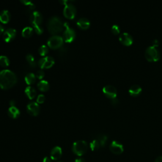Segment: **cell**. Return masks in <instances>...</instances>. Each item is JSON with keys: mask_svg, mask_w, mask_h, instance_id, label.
Returning <instances> with one entry per match:
<instances>
[{"mask_svg": "<svg viewBox=\"0 0 162 162\" xmlns=\"http://www.w3.org/2000/svg\"><path fill=\"white\" fill-rule=\"evenodd\" d=\"M119 40L125 46H130L133 43V38L132 35L127 33L123 32L119 35Z\"/></svg>", "mask_w": 162, "mask_h": 162, "instance_id": "13", "label": "cell"}, {"mask_svg": "<svg viewBox=\"0 0 162 162\" xmlns=\"http://www.w3.org/2000/svg\"><path fill=\"white\" fill-rule=\"evenodd\" d=\"M101 147V145L100 144V142L98 141V139H94L91 143H90V148L91 149L92 151H95L98 150Z\"/></svg>", "mask_w": 162, "mask_h": 162, "instance_id": "26", "label": "cell"}, {"mask_svg": "<svg viewBox=\"0 0 162 162\" xmlns=\"http://www.w3.org/2000/svg\"><path fill=\"white\" fill-rule=\"evenodd\" d=\"M39 79H41L44 77V72L43 70H38L36 73V75H35Z\"/></svg>", "mask_w": 162, "mask_h": 162, "instance_id": "32", "label": "cell"}, {"mask_svg": "<svg viewBox=\"0 0 162 162\" xmlns=\"http://www.w3.org/2000/svg\"><path fill=\"white\" fill-rule=\"evenodd\" d=\"M32 33H33V29L31 27H29V26L24 28L22 32V35L25 38H29L31 36Z\"/></svg>", "mask_w": 162, "mask_h": 162, "instance_id": "23", "label": "cell"}, {"mask_svg": "<svg viewBox=\"0 0 162 162\" xmlns=\"http://www.w3.org/2000/svg\"><path fill=\"white\" fill-rule=\"evenodd\" d=\"M55 63V60L51 57H45L39 60L38 65L41 68H48L51 67Z\"/></svg>", "mask_w": 162, "mask_h": 162, "instance_id": "10", "label": "cell"}, {"mask_svg": "<svg viewBox=\"0 0 162 162\" xmlns=\"http://www.w3.org/2000/svg\"><path fill=\"white\" fill-rule=\"evenodd\" d=\"M10 19V13L8 10H4L0 13V21L3 24H7Z\"/></svg>", "mask_w": 162, "mask_h": 162, "instance_id": "19", "label": "cell"}, {"mask_svg": "<svg viewBox=\"0 0 162 162\" xmlns=\"http://www.w3.org/2000/svg\"><path fill=\"white\" fill-rule=\"evenodd\" d=\"M75 162H86L84 159L83 158H77L75 161Z\"/></svg>", "mask_w": 162, "mask_h": 162, "instance_id": "37", "label": "cell"}, {"mask_svg": "<svg viewBox=\"0 0 162 162\" xmlns=\"http://www.w3.org/2000/svg\"><path fill=\"white\" fill-rule=\"evenodd\" d=\"M38 87L41 91H46L49 89V83L47 81L41 80L38 84Z\"/></svg>", "mask_w": 162, "mask_h": 162, "instance_id": "21", "label": "cell"}, {"mask_svg": "<svg viewBox=\"0 0 162 162\" xmlns=\"http://www.w3.org/2000/svg\"><path fill=\"white\" fill-rule=\"evenodd\" d=\"M21 2L22 3H24L25 5L28 6L30 9H34L35 8L34 4L30 1H27V0H23V1H22V0H21Z\"/></svg>", "mask_w": 162, "mask_h": 162, "instance_id": "30", "label": "cell"}, {"mask_svg": "<svg viewBox=\"0 0 162 162\" xmlns=\"http://www.w3.org/2000/svg\"><path fill=\"white\" fill-rule=\"evenodd\" d=\"M10 105H11V106H15V101L12 100V101H10Z\"/></svg>", "mask_w": 162, "mask_h": 162, "instance_id": "40", "label": "cell"}, {"mask_svg": "<svg viewBox=\"0 0 162 162\" xmlns=\"http://www.w3.org/2000/svg\"><path fill=\"white\" fill-rule=\"evenodd\" d=\"M30 21L35 32L38 34H42L43 32V29L41 25L43 21V16L41 13L38 11L33 12L30 15Z\"/></svg>", "mask_w": 162, "mask_h": 162, "instance_id": "3", "label": "cell"}, {"mask_svg": "<svg viewBox=\"0 0 162 162\" xmlns=\"http://www.w3.org/2000/svg\"><path fill=\"white\" fill-rule=\"evenodd\" d=\"M3 31H4V27L1 24H0V35L3 33Z\"/></svg>", "mask_w": 162, "mask_h": 162, "instance_id": "39", "label": "cell"}, {"mask_svg": "<svg viewBox=\"0 0 162 162\" xmlns=\"http://www.w3.org/2000/svg\"><path fill=\"white\" fill-rule=\"evenodd\" d=\"M17 77L13 72L5 69L0 71V87L7 89L12 87L16 82Z\"/></svg>", "mask_w": 162, "mask_h": 162, "instance_id": "1", "label": "cell"}, {"mask_svg": "<svg viewBox=\"0 0 162 162\" xmlns=\"http://www.w3.org/2000/svg\"><path fill=\"white\" fill-rule=\"evenodd\" d=\"M25 93L30 100L33 99L36 95V91H35V89L33 87L31 86H27L25 88Z\"/></svg>", "mask_w": 162, "mask_h": 162, "instance_id": "20", "label": "cell"}, {"mask_svg": "<svg viewBox=\"0 0 162 162\" xmlns=\"http://www.w3.org/2000/svg\"><path fill=\"white\" fill-rule=\"evenodd\" d=\"M111 103H112V104H113V105H117L118 104V103H119V101H118V98H114V99H112V100H111Z\"/></svg>", "mask_w": 162, "mask_h": 162, "instance_id": "33", "label": "cell"}, {"mask_svg": "<svg viewBox=\"0 0 162 162\" xmlns=\"http://www.w3.org/2000/svg\"><path fill=\"white\" fill-rule=\"evenodd\" d=\"M87 143L85 141H77L73 144L72 151L76 155L78 156H82L84 155L87 152Z\"/></svg>", "mask_w": 162, "mask_h": 162, "instance_id": "5", "label": "cell"}, {"mask_svg": "<svg viewBox=\"0 0 162 162\" xmlns=\"http://www.w3.org/2000/svg\"><path fill=\"white\" fill-rule=\"evenodd\" d=\"M64 27V23L58 16H53L51 17L48 22V29L52 34H56L62 31Z\"/></svg>", "mask_w": 162, "mask_h": 162, "instance_id": "2", "label": "cell"}, {"mask_svg": "<svg viewBox=\"0 0 162 162\" xmlns=\"http://www.w3.org/2000/svg\"><path fill=\"white\" fill-rule=\"evenodd\" d=\"M77 24L81 29H87L90 26V21L86 18H81L77 21Z\"/></svg>", "mask_w": 162, "mask_h": 162, "instance_id": "18", "label": "cell"}, {"mask_svg": "<svg viewBox=\"0 0 162 162\" xmlns=\"http://www.w3.org/2000/svg\"><path fill=\"white\" fill-rule=\"evenodd\" d=\"M48 52V48L46 45H42L39 48V53L41 56H45Z\"/></svg>", "mask_w": 162, "mask_h": 162, "instance_id": "28", "label": "cell"}, {"mask_svg": "<svg viewBox=\"0 0 162 162\" xmlns=\"http://www.w3.org/2000/svg\"><path fill=\"white\" fill-rule=\"evenodd\" d=\"M43 162H52V161H51V159H50L48 156H46L43 159Z\"/></svg>", "mask_w": 162, "mask_h": 162, "instance_id": "35", "label": "cell"}, {"mask_svg": "<svg viewBox=\"0 0 162 162\" xmlns=\"http://www.w3.org/2000/svg\"><path fill=\"white\" fill-rule=\"evenodd\" d=\"M155 162H162V156H159L157 158Z\"/></svg>", "mask_w": 162, "mask_h": 162, "instance_id": "38", "label": "cell"}, {"mask_svg": "<svg viewBox=\"0 0 162 162\" xmlns=\"http://www.w3.org/2000/svg\"><path fill=\"white\" fill-rule=\"evenodd\" d=\"M20 110L15 106H11L8 110V115L13 118H16L19 117L20 115Z\"/></svg>", "mask_w": 162, "mask_h": 162, "instance_id": "16", "label": "cell"}, {"mask_svg": "<svg viewBox=\"0 0 162 162\" xmlns=\"http://www.w3.org/2000/svg\"><path fill=\"white\" fill-rule=\"evenodd\" d=\"M110 150L113 154L120 155L123 152V146L120 142L117 141H113L110 144Z\"/></svg>", "mask_w": 162, "mask_h": 162, "instance_id": "11", "label": "cell"}, {"mask_svg": "<svg viewBox=\"0 0 162 162\" xmlns=\"http://www.w3.org/2000/svg\"><path fill=\"white\" fill-rule=\"evenodd\" d=\"M25 81L29 85L32 84L35 81V76L33 73H29L25 77Z\"/></svg>", "mask_w": 162, "mask_h": 162, "instance_id": "22", "label": "cell"}, {"mask_svg": "<svg viewBox=\"0 0 162 162\" xmlns=\"http://www.w3.org/2000/svg\"><path fill=\"white\" fill-rule=\"evenodd\" d=\"M45 100V96L43 94H40L38 95L37 98V103H43L44 101Z\"/></svg>", "mask_w": 162, "mask_h": 162, "instance_id": "31", "label": "cell"}, {"mask_svg": "<svg viewBox=\"0 0 162 162\" xmlns=\"http://www.w3.org/2000/svg\"><path fill=\"white\" fill-rule=\"evenodd\" d=\"M145 57L149 62H156L160 58V53L155 46H150L148 47L145 51Z\"/></svg>", "mask_w": 162, "mask_h": 162, "instance_id": "4", "label": "cell"}, {"mask_svg": "<svg viewBox=\"0 0 162 162\" xmlns=\"http://www.w3.org/2000/svg\"><path fill=\"white\" fill-rule=\"evenodd\" d=\"M59 162H61V161H59Z\"/></svg>", "mask_w": 162, "mask_h": 162, "instance_id": "41", "label": "cell"}, {"mask_svg": "<svg viewBox=\"0 0 162 162\" xmlns=\"http://www.w3.org/2000/svg\"><path fill=\"white\" fill-rule=\"evenodd\" d=\"M10 64V60L5 55L0 56V65L6 67H8Z\"/></svg>", "mask_w": 162, "mask_h": 162, "instance_id": "25", "label": "cell"}, {"mask_svg": "<svg viewBox=\"0 0 162 162\" xmlns=\"http://www.w3.org/2000/svg\"><path fill=\"white\" fill-rule=\"evenodd\" d=\"M62 155V148L59 146H55L51 151V159L53 160H57L61 158Z\"/></svg>", "mask_w": 162, "mask_h": 162, "instance_id": "15", "label": "cell"}, {"mask_svg": "<svg viewBox=\"0 0 162 162\" xmlns=\"http://www.w3.org/2000/svg\"><path fill=\"white\" fill-rule=\"evenodd\" d=\"M103 92L104 95L111 100L117 98V89L112 85H106L103 88Z\"/></svg>", "mask_w": 162, "mask_h": 162, "instance_id": "8", "label": "cell"}, {"mask_svg": "<svg viewBox=\"0 0 162 162\" xmlns=\"http://www.w3.org/2000/svg\"><path fill=\"white\" fill-rule=\"evenodd\" d=\"M142 91V88L137 84L132 86L129 89V93L131 96H139Z\"/></svg>", "mask_w": 162, "mask_h": 162, "instance_id": "17", "label": "cell"}, {"mask_svg": "<svg viewBox=\"0 0 162 162\" xmlns=\"http://www.w3.org/2000/svg\"><path fill=\"white\" fill-rule=\"evenodd\" d=\"M26 59L31 67H35L36 63H35V58L32 55H31V54H28V55H27V56H26Z\"/></svg>", "mask_w": 162, "mask_h": 162, "instance_id": "27", "label": "cell"}, {"mask_svg": "<svg viewBox=\"0 0 162 162\" xmlns=\"http://www.w3.org/2000/svg\"><path fill=\"white\" fill-rule=\"evenodd\" d=\"M16 30L13 28L7 29L3 33V38L6 42H10L14 39L16 35Z\"/></svg>", "mask_w": 162, "mask_h": 162, "instance_id": "14", "label": "cell"}, {"mask_svg": "<svg viewBox=\"0 0 162 162\" xmlns=\"http://www.w3.org/2000/svg\"><path fill=\"white\" fill-rule=\"evenodd\" d=\"M64 27H65V30L63 34V40L67 43H71L76 38V32L74 29L69 27V24L67 22L64 23Z\"/></svg>", "mask_w": 162, "mask_h": 162, "instance_id": "6", "label": "cell"}, {"mask_svg": "<svg viewBox=\"0 0 162 162\" xmlns=\"http://www.w3.org/2000/svg\"><path fill=\"white\" fill-rule=\"evenodd\" d=\"M63 43V38L60 35H55L49 38L47 44L52 49H57L61 47Z\"/></svg>", "mask_w": 162, "mask_h": 162, "instance_id": "7", "label": "cell"}, {"mask_svg": "<svg viewBox=\"0 0 162 162\" xmlns=\"http://www.w3.org/2000/svg\"><path fill=\"white\" fill-rule=\"evenodd\" d=\"M158 41L157 40V39H155V40H154L153 41V46H156V47H157L158 46Z\"/></svg>", "mask_w": 162, "mask_h": 162, "instance_id": "36", "label": "cell"}, {"mask_svg": "<svg viewBox=\"0 0 162 162\" xmlns=\"http://www.w3.org/2000/svg\"><path fill=\"white\" fill-rule=\"evenodd\" d=\"M112 32L115 35L118 34L120 33V29L119 26L118 25H117V24L113 25L112 27Z\"/></svg>", "mask_w": 162, "mask_h": 162, "instance_id": "29", "label": "cell"}, {"mask_svg": "<svg viewBox=\"0 0 162 162\" xmlns=\"http://www.w3.org/2000/svg\"><path fill=\"white\" fill-rule=\"evenodd\" d=\"M96 139H98V141L100 142L101 147H103L106 145V142L108 140V137L104 134H100L98 136Z\"/></svg>", "mask_w": 162, "mask_h": 162, "instance_id": "24", "label": "cell"}, {"mask_svg": "<svg viewBox=\"0 0 162 162\" xmlns=\"http://www.w3.org/2000/svg\"><path fill=\"white\" fill-rule=\"evenodd\" d=\"M63 14L65 17L70 19H72L75 17L76 14V8L74 5L72 3L65 5L63 9Z\"/></svg>", "mask_w": 162, "mask_h": 162, "instance_id": "9", "label": "cell"}, {"mask_svg": "<svg viewBox=\"0 0 162 162\" xmlns=\"http://www.w3.org/2000/svg\"><path fill=\"white\" fill-rule=\"evenodd\" d=\"M60 2L62 4H63L64 5H66L72 3V1H68V0H62V1H60Z\"/></svg>", "mask_w": 162, "mask_h": 162, "instance_id": "34", "label": "cell"}, {"mask_svg": "<svg viewBox=\"0 0 162 162\" xmlns=\"http://www.w3.org/2000/svg\"><path fill=\"white\" fill-rule=\"evenodd\" d=\"M27 110L29 114L33 116H36L39 114L40 108L39 105L36 102H30L27 106Z\"/></svg>", "mask_w": 162, "mask_h": 162, "instance_id": "12", "label": "cell"}]
</instances>
